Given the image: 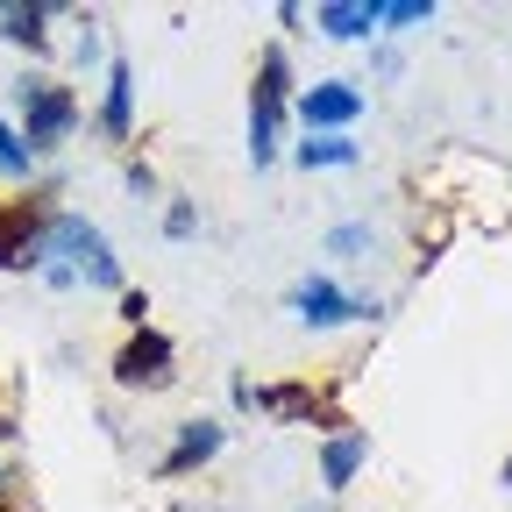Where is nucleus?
<instances>
[{
	"label": "nucleus",
	"instance_id": "obj_1",
	"mask_svg": "<svg viewBox=\"0 0 512 512\" xmlns=\"http://www.w3.org/2000/svg\"><path fill=\"white\" fill-rule=\"evenodd\" d=\"M36 271L50 285H100V292H121V256L114 242L86 221V214H50L43 221V242H36Z\"/></svg>",
	"mask_w": 512,
	"mask_h": 512
},
{
	"label": "nucleus",
	"instance_id": "obj_2",
	"mask_svg": "<svg viewBox=\"0 0 512 512\" xmlns=\"http://www.w3.org/2000/svg\"><path fill=\"white\" fill-rule=\"evenodd\" d=\"M285 107H292V64H285V50L271 43L264 57H256V86H249V164H256V171L278 157Z\"/></svg>",
	"mask_w": 512,
	"mask_h": 512
},
{
	"label": "nucleus",
	"instance_id": "obj_3",
	"mask_svg": "<svg viewBox=\"0 0 512 512\" xmlns=\"http://www.w3.org/2000/svg\"><path fill=\"white\" fill-rule=\"evenodd\" d=\"M15 107H22V143H29V157L72 143V128H79V100L64 93L57 79H15Z\"/></svg>",
	"mask_w": 512,
	"mask_h": 512
},
{
	"label": "nucleus",
	"instance_id": "obj_4",
	"mask_svg": "<svg viewBox=\"0 0 512 512\" xmlns=\"http://www.w3.org/2000/svg\"><path fill=\"white\" fill-rule=\"evenodd\" d=\"M171 363H178L171 342H164L157 328H136V335H128V349L114 356V384H121V392H164V384L178 377Z\"/></svg>",
	"mask_w": 512,
	"mask_h": 512
},
{
	"label": "nucleus",
	"instance_id": "obj_5",
	"mask_svg": "<svg viewBox=\"0 0 512 512\" xmlns=\"http://www.w3.org/2000/svg\"><path fill=\"white\" fill-rule=\"evenodd\" d=\"M292 313L306 320V328H342V320H370L377 306L356 299V292H342L335 278H320V271H313V278L292 285Z\"/></svg>",
	"mask_w": 512,
	"mask_h": 512
},
{
	"label": "nucleus",
	"instance_id": "obj_6",
	"mask_svg": "<svg viewBox=\"0 0 512 512\" xmlns=\"http://www.w3.org/2000/svg\"><path fill=\"white\" fill-rule=\"evenodd\" d=\"M363 114V86L349 79H320L299 93V121H306V136H349V121Z\"/></svg>",
	"mask_w": 512,
	"mask_h": 512
},
{
	"label": "nucleus",
	"instance_id": "obj_7",
	"mask_svg": "<svg viewBox=\"0 0 512 512\" xmlns=\"http://www.w3.org/2000/svg\"><path fill=\"white\" fill-rule=\"evenodd\" d=\"M221 441H228V427H221V420H185V427H178V448L164 456V477L200 470L207 456H221Z\"/></svg>",
	"mask_w": 512,
	"mask_h": 512
},
{
	"label": "nucleus",
	"instance_id": "obj_8",
	"mask_svg": "<svg viewBox=\"0 0 512 512\" xmlns=\"http://www.w3.org/2000/svg\"><path fill=\"white\" fill-rule=\"evenodd\" d=\"M100 128L114 143H128V128H136V72H128V57L107 64V107H100Z\"/></svg>",
	"mask_w": 512,
	"mask_h": 512
},
{
	"label": "nucleus",
	"instance_id": "obj_9",
	"mask_svg": "<svg viewBox=\"0 0 512 512\" xmlns=\"http://www.w3.org/2000/svg\"><path fill=\"white\" fill-rule=\"evenodd\" d=\"M43 221H50V214H29V207H15V214H0V271H22V264H36V242H43Z\"/></svg>",
	"mask_w": 512,
	"mask_h": 512
},
{
	"label": "nucleus",
	"instance_id": "obj_10",
	"mask_svg": "<svg viewBox=\"0 0 512 512\" xmlns=\"http://www.w3.org/2000/svg\"><path fill=\"white\" fill-rule=\"evenodd\" d=\"M363 463H370V434H363V427H356V434H335L328 448H320V484H328V491H349Z\"/></svg>",
	"mask_w": 512,
	"mask_h": 512
},
{
	"label": "nucleus",
	"instance_id": "obj_11",
	"mask_svg": "<svg viewBox=\"0 0 512 512\" xmlns=\"http://www.w3.org/2000/svg\"><path fill=\"white\" fill-rule=\"evenodd\" d=\"M313 22L335 43H363V36H377V0H328V8H313Z\"/></svg>",
	"mask_w": 512,
	"mask_h": 512
},
{
	"label": "nucleus",
	"instance_id": "obj_12",
	"mask_svg": "<svg viewBox=\"0 0 512 512\" xmlns=\"http://www.w3.org/2000/svg\"><path fill=\"white\" fill-rule=\"evenodd\" d=\"M292 157H299L306 171H342V164H356L363 150H356V136H306Z\"/></svg>",
	"mask_w": 512,
	"mask_h": 512
},
{
	"label": "nucleus",
	"instance_id": "obj_13",
	"mask_svg": "<svg viewBox=\"0 0 512 512\" xmlns=\"http://www.w3.org/2000/svg\"><path fill=\"white\" fill-rule=\"evenodd\" d=\"M50 8H0V36H8V43H29V50H43L50 43Z\"/></svg>",
	"mask_w": 512,
	"mask_h": 512
},
{
	"label": "nucleus",
	"instance_id": "obj_14",
	"mask_svg": "<svg viewBox=\"0 0 512 512\" xmlns=\"http://www.w3.org/2000/svg\"><path fill=\"white\" fill-rule=\"evenodd\" d=\"M420 22H434V0H377V29H420Z\"/></svg>",
	"mask_w": 512,
	"mask_h": 512
},
{
	"label": "nucleus",
	"instance_id": "obj_15",
	"mask_svg": "<svg viewBox=\"0 0 512 512\" xmlns=\"http://www.w3.org/2000/svg\"><path fill=\"white\" fill-rule=\"evenodd\" d=\"M29 143H22V128H8V121H0V178H29Z\"/></svg>",
	"mask_w": 512,
	"mask_h": 512
},
{
	"label": "nucleus",
	"instance_id": "obj_16",
	"mask_svg": "<svg viewBox=\"0 0 512 512\" xmlns=\"http://www.w3.org/2000/svg\"><path fill=\"white\" fill-rule=\"evenodd\" d=\"M363 249H377V235H370L363 221H349V228L328 235V256H363Z\"/></svg>",
	"mask_w": 512,
	"mask_h": 512
},
{
	"label": "nucleus",
	"instance_id": "obj_17",
	"mask_svg": "<svg viewBox=\"0 0 512 512\" xmlns=\"http://www.w3.org/2000/svg\"><path fill=\"white\" fill-rule=\"evenodd\" d=\"M164 235H171V242H185V235H192V207H185V200H171V214H164Z\"/></svg>",
	"mask_w": 512,
	"mask_h": 512
},
{
	"label": "nucleus",
	"instance_id": "obj_18",
	"mask_svg": "<svg viewBox=\"0 0 512 512\" xmlns=\"http://www.w3.org/2000/svg\"><path fill=\"white\" fill-rule=\"evenodd\" d=\"M143 313H150V299H143V292H121V320H128V328H150Z\"/></svg>",
	"mask_w": 512,
	"mask_h": 512
},
{
	"label": "nucleus",
	"instance_id": "obj_19",
	"mask_svg": "<svg viewBox=\"0 0 512 512\" xmlns=\"http://www.w3.org/2000/svg\"><path fill=\"white\" fill-rule=\"evenodd\" d=\"M505 491H512V463H505Z\"/></svg>",
	"mask_w": 512,
	"mask_h": 512
}]
</instances>
